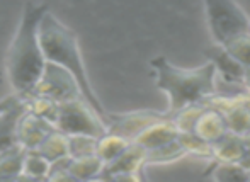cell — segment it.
Returning a JSON list of instances; mask_svg holds the SVG:
<instances>
[{"label": "cell", "mask_w": 250, "mask_h": 182, "mask_svg": "<svg viewBox=\"0 0 250 182\" xmlns=\"http://www.w3.org/2000/svg\"><path fill=\"white\" fill-rule=\"evenodd\" d=\"M48 10L46 3H26L21 22L7 53V79L14 94L22 99L31 96L46 65L40 43V22Z\"/></svg>", "instance_id": "cell-1"}, {"label": "cell", "mask_w": 250, "mask_h": 182, "mask_svg": "<svg viewBox=\"0 0 250 182\" xmlns=\"http://www.w3.org/2000/svg\"><path fill=\"white\" fill-rule=\"evenodd\" d=\"M38 33H40V43L44 60L48 63H53V65L62 66V68H65L66 72H70L75 77L77 83L80 87L82 99L92 107L94 113L107 126L109 111H105V107L102 106L99 96L96 94L92 83H90V79L85 70V63H83L82 53H80L77 34L66 24H63L56 17V14H53L50 9L41 17Z\"/></svg>", "instance_id": "cell-2"}, {"label": "cell", "mask_w": 250, "mask_h": 182, "mask_svg": "<svg viewBox=\"0 0 250 182\" xmlns=\"http://www.w3.org/2000/svg\"><path fill=\"white\" fill-rule=\"evenodd\" d=\"M150 65L157 89L164 90L168 97V116L182 107L203 102L204 99L214 96L216 70L213 63L208 61L198 68H179L165 57H157Z\"/></svg>", "instance_id": "cell-3"}, {"label": "cell", "mask_w": 250, "mask_h": 182, "mask_svg": "<svg viewBox=\"0 0 250 182\" xmlns=\"http://www.w3.org/2000/svg\"><path fill=\"white\" fill-rule=\"evenodd\" d=\"M204 12L214 44H225L240 34L250 33V17L231 0H208L204 2Z\"/></svg>", "instance_id": "cell-4"}, {"label": "cell", "mask_w": 250, "mask_h": 182, "mask_svg": "<svg viewBox=\"0 0 250 182\" xmlns=\"http://www.w3.org/2000/svg\"><path fill=\"white\" fill-rule=\"evenodd\" d=\"M55 129L65 136H92L99 140L107 133L105 124L83 99L58 104Z\"/></svg>", "instance_id": "cell-5"}, {"label": "cell", "mask_w": 250, "mask_h": 182, "mask_svg": "<svg viewBox=\"0 0 250 182\" xmlns=\"http://www.w3.org/2000/svg\"><path fill=\"white\" fill-rule=\"evenodd\" d=\"M31 96L46 97V99H50L56 104L82 99L80 87L77 83L75 77L70 72H66L65 68H62V66L53 65V63L48 61L44 65L43 73H41L40 80L34 85Z\"/></svg>", "instance_id": "cell-6"}, {"label": "cell", "mask_w": 250, "mask_h": 182, "mask_svg": "<svg viewBox=\"0 0 250 182\" xmlns=\"http://www.w3.org/2000/svg\"><path fill=\"white\" fill-rule=\"evenodd\" d=\"M208 107L221 113L227 122V129L238 136L250 133V94L237 96H211L203 101Z\"/></svg>", "instance_id": "cell-7"}, {"label": "cell", "mask_w": 250, "mask_h": 182, "mask_svg": "<svg viewBox=\"0 0 250 182\" xmlns=\"http://www.w3.org/2000/svg\"><path fill=\"white\" fill-rule=\"evenodd\" d=\"M170 118L167 113H158V111H135V113H125V114H114L109 113L107 120V133L116 136H121L126 142L133 143L140 133L145 131L148 126L160 122Z\"/></svg>", "instance_id": "cell-8"}, {"label": "cell", "mask_w": 250, "mask_h": 182, "mask_svg": "<svg viewBox=\"0 0 250 182\" xmlns=\"http://www.w3.org/2000/svg\"><path fill=\"white\" fill-rule=\"evenodd\" d=\"M53 131H55V126L51 122L26 111V114L21 118L19 124H17V142L24 150L34 152Z\"/></svg>", "instance_id": "cell-9"}, {"label": "cell", "mask_w": 250, "mask_h": 182, "mask_svg": "<svg viewBox=\"0 0 250 182\" xmlns=\"http://www.w3.org/2000/svg\"><path fill=\"white\" fill-rule=\"evenodd\" d=\"M146 167V150L136 143H129L126 150L104 167L102 176H112V174H138L143 172Z\"/></svg>", "instance_id": "cell-10"}, {"label": "cell", "mask_w": 250, "mask_h": 182, "mask_svg": "<svg viewBox=\"0 0 250 182\" xmlns=\"http://www.w3.org/2000/svg\"><path fill=\"white\" fill-rule=\"evenodd\" d=\"M245 157L244 136L227 131L218 142L211 145V162L216 163H242Z\"/></svg>", "instance_id": "cell-11"}, {"label": "cell", "mask_w": 250, "mask_h": 182, "mask_svg": "<svg viewBox=\"0 0 250 182\" xmlns=\"http://www.w3.org/2000/svg\"><path fill=\"white\" fill-rule=\"evenodd\" d=\"M26 111L27 102L26 99L21 97L12 107H9L0 114V153L19 145V142H17V124H19L21 118L26 114Z\"/></svg>", "instance_id": "cell-12"}, {"label": "cell", "mask_w": 250, "mask_h": 182, "mask_svg": "<svg viewBox=\"0 0 250 182\" xmlns=\"http://www.w3.org/2000/svg\"><path fill=\"white\" fill-rule=\"evenodd\" d=\"M177 136H179V129L175 128V124L172 122L170 118H167V120L148 126L145 131L136 136L133 143H136V145H140L145 150H153L158 148V146L167 145V143L175 142Z\"/></svg>", "instance_id": "cell-13"}, {"label": "cell", "mask_w": 250, "mask_h": 182, "mask_svg": "<svg viewBox=\"0 0 250 182\" xmlns=\"http://www.w3.org/2000/svg\"><path fill=\"white\" fill-rule=\"evenodd\" d=\"M206 55H208V58H209V63H213L214 70L220 72L221 77H223L227 82L242 83L245 68L237 60H233L221 44H213L211 48H208Z\"/></svg>", "instance_id": "cell-14"}, {"label": "cell", "mask_w": 250, "mask_h": 182, "mask_svg": "<svg viewBox=\"0 0 250 182\" xmlns=\"http://www.w3.org/2000/svg\"><path fill=\"white\" fill-rule=\"evenodd\" d=\"M227 131H228L227 122H225V118L221 116V113H218L216 109H211V107L206 106V109L203 111V114H201L198 122H196L194 129H192V135H196L203 142L213 145Z\"/></svg>", "instance_id": "cell-15"}, {"label": "cell", "mask_w": 250, "mask_h": 182, "mask_svg": "<svg viewBox=\"0 0 250 182\" xmlns=\"http://www.w3.org/2000/svg\"><path fill=\"white\" fill-rule=\"evenodd\" d=\"M65 169L77 182H83L92 179V177L102 176L104 163L101 162L97 155H87L79 157V159H66Z\"/></svg>", "instance_id": "cell-16"}, {"label": "cell", "mask_w": 250, "mask_h": 182, "mask_svg": "<svg viewBox=\"0 0 250 182\" xmlns=\"http://www.w3.org/2000/svg\"><path fill=\"white\" fill-rule=\"evenodd\" d=\"M34 152L40 153L41 157H44L51 163L68 159V136H65L63 133L55 129Z\"/></svg>", "instance_id": "cell-17"}, {"label": "cell", "mask_w": 250, "mask_h": 182, "mask_svg": "<svg viewBox=\"0 0 250 182\" xmlns=\"http://www.w3.org/2000/svg\"><path fill=\"white\" fill-rule=\"evenodd\" d=\"M128 145H129V142H126V140L121 138V136L105 133L104 136H101V138L97 140L96 155L99 157V160L105 167L107 163H111L112 160L118 159V157L125 152Z\"/></svg>", "instance_id": "cell-18"}, {"label": "cell", "mask_w": 250, "mask_h": 182, "mask_svg": "<svg viewBox=\"0 0 250 182\" xmlns=\"http://www.w3.org/2000/svg\"><path fill=\"white\" fill-rule=\"evenodd\" d=\"M27 150L21 145L0 153V177H17L22 174L24 159H26Z\"/></svg>", "instance_id": "cell-19"}, {"label": "cell", "mask_w": 250, "mask_h": 182, "mask_svg": "<svg viewBox=\"0 0 250 182\" xmlns=\"http://www.w3.org/2000/svg\"><path fill=\"white\" fill-rule=\"evenodd\" d=\"M206 174L213 176L214 182H247L249 170L240 163H216L211 162Z\"/></svg>", "instance_id": "cell-20"}, {"label": "cell", "mask_w": 250, "mask_h": 182, "mask_svg": "<svg viewBox=\"0 0 250 182\" xmlns=\"http://www.w3.org/2000/svg\"><path fill=\"white\" fill-rule=\"evenodd\" d=\"M204 109H206V104L204 102L191 104V106L182 107L181 111L172 114L170 120L175 124V128L179 129V133H192L196 122H198L199 116L203 114Z\"/></svg>", "instance_id": "cell-21"}, {"label": "cell", "mask_w": 250, "mask_h": 182, "mask_svg": "<svg viewBox=\"0 0 250 182\" xmlns=\"http://www.w3.org/2000/svg\"><path fill=\"white\" fill-rule=\"evenodd\" d=\"M186 153L179 142L167 143L164 146H158L153 150H146V165H162V163H172L175 160L182 159Z\"/></svg>", "instance_id": "cell-22"}, {"label": "cell", "mask_w": 250, "mask_h": 182, "mask_svg": "<svg viewBox=\"0 0 250 182\" xmlns=\"http://www.w3.org/2000/svg\"><path fill=\"white\" fill-rule=\"evenodd\" d=\"M221 46L227 50V53L230 55L233 60H237L244 68L250 66V33L240 34V36L233 38V40L227 41Z\"/></svg>", "instance_id": "cell-23"}, {"label": "cell", "mask_w": 250, "mask_h": 182, "mask_svg": "<svg viewBox=\"0 0 250 182\" xmlns=\"http://www.w3.org/2000/svg\"><path fill=\"white\" fill-rule=\"evenodd\" d=\"M179 145L182 146L186 155H194L201 157V159H209L211 160V145L203 142L192 133H179L177 136Z\"/></svg>", "instance_id": "cell-24"}, {"label": "cell", "mask_w": 250, "mask_h": 182, "mask_svg": "<svg viewBox=\"0 0 250 182\" xmlns=\"http://www.w3.org/2000/svg\"><path fill=\"white\" fill-rule=\"evenodd\" d=\"M51 170V162H48L44 157H41L36 152H27L26 159H24V165H22V174L34 179L44 181L48 177Z\"/></svg>", "instance_id": "cell-25"}, {"label": "cell", "mask_w": 250, "mask_h": 182, "mask_svg": "<svg viewBox=\"0 0 250 182\" xmlns=\"http://www.w3.org/2000/svg\"><path fill=\"white\" fill-rule=\"evenodd\" d=\"M26 102H27V111H29L31 114H34V116L55 124L58 104L46 99V97H34V96L26 97Z\"/></svg>", "instance_id": "cell-26"}, {"label": "cell", "mask_w": 250, "mask_h": 182, "mask_svg": "<svg viewBox=\"0 0 250 182\" xmlns=\"http://www.w3.org/2000/svg\"><path fill=\"white\" fill-rule=\"evenodd\" d=\"M97 138L92 136H68V159L96 155Z\"/></svg>", "instance_id": "cell-27"}, {"label": "cell", "mask_w": 250, "mask_h": 182, "mask_svg": "<svg viewBox=\"0 0 250 182\" xmlns=\"http://www.w3.org/2000/svg\"><path fill=\"white\" fill-rule=\"evenodd\" d=\"M65 162H66V159L60 160V162H56V163H51V170L46 179H44V182H77L68 172H66Z\"/></svg>", "instance_id": "cell-28"}, {"label": "cell", "mask_w": 250, "mask_h": 182, "mask_svg": "<svg viewBox=\"0 0 250 182\" xmlns=\"http://www.w3.org/2000/svg\"><path fill=\"white\" fill-rule=\"evenodd\" d=\"M105 179H107V182H145L143 181V172H138V174H112V176H105Z\"/></svg>", "instance_id": "cell-29"}, {"label": "cell", "mask_w": 250, "mask_h": 182, "mask_svg": "<svg viewBox=\"0 0 250 182\" xmlns=\"http://www.w3.org/2000/svg\"><path fill=\"white\" fill-rule=\"evenodd\" d=\"M21 97L19 96H16V94H12V96H7V97H3L2 101H0V114L3 113V111H7L9 107H12L14 104L19 101Z\"/></svg>", "instance_id": "cell-30"}, {"label": "cell", "mask_w": 250, "mask_h": 182, "mask_svg": "<svg viewBox=\"0 0 250 182\" xmlns=\"http://www.w3.org/2000/svg\"><path fill=\"white\" fill-rule=\"evenodd\" d=\"M244 142H245V157H244V160H242L240 165L245 167L247 170H250V133L244 136Z\"/></svg>", "instance_id": "cell-31"}, {"label": "cell", "mask_w": 250, "mask_h": 182, "mask_svg": "<svg viewBox=\"0 0 250 182\" xmlns=\"http://www.w3.org/2000/svg\"><path fill=\"white\" fill-rule=\"evenodd\" d=\"M242 83H244L245 87H247L249 94H250V66H247L244 72V80H242Z\"/></svg>", "instance_id": "cell-32"}, {"label": "cell", "mask_w": 250, "mask_h": 182, "mask_svg": "<svg viewBox=\"0 0 250 182\" xmlns=\"http://www.w3.org/2000/svg\"><path fill=\"white\" fill-rule=\"evenodd\" d=\"M17 182H44V181L34 179V177H29L26 174H21V176H17Z\"/></svg>", "instance_id": "cell-33"}, {"label": "cell", "mask_w": 250, "mask_h": 182, "mask_svg": "<svg viewBox=\"0 0 250 182\" xmlns=\"http://www.w3.org/2000/svg\"><path fill=\"white\" fill-rule=\"evenodd\" d=\"M83 182H107V179H105V177H102V176H97V177H92V179L83 181Z\"/></svg>", "instance_id": "cell-34"}, {"label": "cell", "mask_w": 250, "mask_h": 182, "mask_svg": "<svg viewBox=\"0 0 250 182\" xmlns=\"http://www.w3.org/2000/svg\"><path fill=\"white\" fill-rule=\"evenodd\" d=\"M0 182H17V177H0Z\"/></svg>", "instance_id": "cell-35"}, {"label": "cell", "mask_w": 250, "mask_h": 182, "mask_svg": "<svg viewBox=\"0 0 250 182\" xmlns=\"http://www.w3.org/2000/svg\"><path fill=\"white\" fill-rule=\"evenodd\" d=\"M247 182H250V170H249V177H247Z\"/></svg>", "instance_id": "cell-36"}]
</instances>
